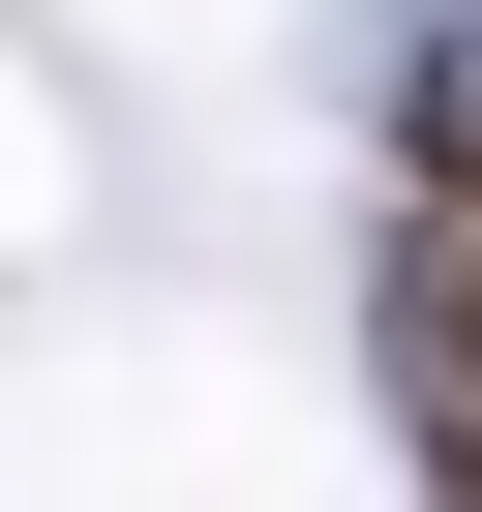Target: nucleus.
I'll use <instances>...</instances> for the list:
<instances>
[{"label": "nucleus", "instance_id": "nucleus-1", "mask_svg": "<svg viewBox=\"0 0 482 512\" xmlns=\"http://www.w3.org/2000/svg\"><path fill=\"white\" fill-rule=\"evenodd\" d=\"M392 362H422V422L482 452V211L422 181V241H392Z\"/></svg>", "mask_w": 482, "mask_h": 512}]
</instances>
